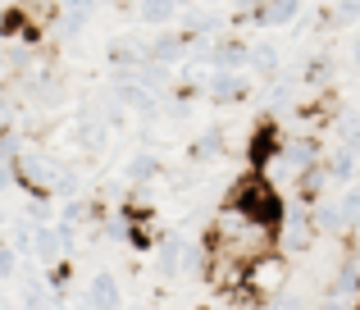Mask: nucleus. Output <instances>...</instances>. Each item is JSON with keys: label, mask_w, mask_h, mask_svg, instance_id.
Listing matches in <instances>:
<instances>
[{"label": "nucleus", "mask_w": 360, "mask_h": 310, "mask_svg": "<svg viewBox=\"0 0 360 310\" xmlns=\"http://www.w3.org/2000/svg\"><path fill=\"white\" fill-rule=\"evenodd\" d=\"M23 219L32 224V228H46V224H55V205H51V196H27Z\"/></svg>", "instance_id": "obj_14"}, {"label": "nucleus", "mask_w": 360, "mask_h": 310, "mask_svg": "<svg viewBox=\"0 0 360 310\" xmlns=\"http://www.w3.org/2000/svg\"><path fill=\"white\" fill-rule=\"evenodd\" d=\"M146 60L165 64V69L183 64V32H178V27H160V32L150 37V46H146Z\"/></svg>", "instance_id": "obj_9"}, {"label": "nucleus", "mask_w": 360, "mask_h": 310, "mask_svg": "<svg viewBox=\"0 0 360 310\" xmlns=\"http://www.w3.org/2000/svg\"><path fill=\"white\" fill-rule=\"evenodd\" d=\"M0 228H5V214H0Z\"/></svg>", "instance_id": "obj_19"}, {"label": "nucleus", "mask_w": 360, "mask_h": 310, "mask_svg": "<svg viewBox=\"0 0 360 310\" xmlns=\"http://www.w3.org/2000/svg\"><path fill=\"white\" fill-rule=\"evenodd\" d=\"M187 256H192V242L178 238V233H165V238L155 242V274L165 278V283L183 278L187 274Z\"/></svg>", "instance_id": "obj_4"}, {"label": "nucleus", "mask_w": 360, "mask_h": 310, "mask_svg": "<svg viewBox=\"0 0 360 310\" xmlns=\"http://www.w3.org/2000/svg\"><path fill=\"white\" fill-rule=\"evenodd\" d=\"M233 310H269V306H260V302H242V306H233Z\"/></svg>", "instance_id": "obj_16"}, {"label": "nucleus", "mask_w": 360, "mask_h": 310, "mask_svg": "<svg viewBox=\"0 0 360 310\" xmlns=\"http://www.w3.org/2000/svg\"><path fill=\"white\" fill-rule=\"evenodd\" d=\"M187 5H196V0H174V9H187Z\"/></svg>", "instance_id": "obj_17"}, {"label": "nucleus", "mask_w": 360, "mask_h": 310, "mask_svg": "<svg viewBox=\"0 0 360 310\" xmlns=\"http://www.w3.org/2000/svg\"><path fill=\"white\" fill-rule=\"evenodd\" d=\"M246 73H255L260 82H274L288 73V64H283V46L278 41H255L251 46V60H246Z\"/></svg>", "instance_id": "obj_7"}, {"label": "nucleus", "mask_w": 360, "mask_h": 310, "mask_svg": "<svg viewBox=\"0 0 360 310\" xmlns=\"http://www.w3.org/2000/svg\"><path fill=\"white\" fill-rule=\"evenodd\" d=\"M160 178H165V160H160L155 151H132L128 160H123V183L128 187H155Z\"/></svg>", "instance_id": "obj_6"}, {"label": "nucleus", "mask_w": 360, "mask_h": 310, "mask_svg": "<svg viewBox=\"0 0 360 310\" xmlns=\"http://www.w3.org/2000/svg\"><path fill=\"white\" fill-rule=\"evenodd\" d=\"M224 151H229V137H224V128L219 124H210V128H201V133L192 137V164H210V160H219Z\"/></svg>", "instance_id": "obj_10"}, {"label": "nucleus", "mask_w": 360, "mask_h": 310, "mask_svg": "<svg viewBox=\"0 0 360 310\" xmlns=\"http://www.w3.org/2000/svg\"><path fill=\"white\" fill-rule=\"evenodd\" d=\"M123 302H128V297H123V283L110 269H96V274L87 278V292H82V306L87 310H123Z\"/></svg>", "instance_id": "obj_5"}, {"label": "nucleus", "mask_w": 360, "mask_h": 310, "mask_svg": "<svg viewBox=\"0 0 360 310\" xmlns=\"http://www.w3.org/2000/svg\"><path fill=\"white\" fill-rule=\"evenodd\" d=\"M347 55H352V69L360 73V37H352V46H347Z\"/></svg>", "instance_id": "obj_15"}, {"label": "nucleus", "mask_w": 360, "mask_h": 310, "mask_svg": "<svg viewBox=\"0 0 360 310\" xmlns=\"http://www.w3.org/2000/svg\"><path fill=\"white\" fill-rule=\"evenodd\" d=\"M356 169H360V160L347 151V146H333V151L324 155V174H328V183H338V187L356 183Z\"/></svg>", "instance_id": "obj_12"}, {"label": "nucleus", "mask_w": 360, "mask_h": 310, "mask_svg": "<svg viewBox=\"0 0 360 310\" xmlns=\"http://www.w3.org/2000/svg\"><path fill=\"white\" fill-rule=\"evenodd\" d=\"M338 219H342V238H356V228H360V183H347V187H342Z\"/></svg>", "instance_id": "obj_13"}, {"label": "nucleus", "mask_w": 360, "mask_h": 310, "mask_svg": "<svg viewBox=\"0 0 360 310\" xmlns=\"http://www.w3.org/2000/svg\"><path fill=\"white\" fill-rule=\"evenodd\" d=\"M201 96H210L214 105H238V101L251 96V73H224V69H210L201 82Z\"/></svg>", "instance_id": "obj_3"}, {"label": "nucleus", "mask_w": 360, "mask_h": 310, "mask_svg": "<svg viewBox=\"0 0 360 310\" xmlns=\"http://www.w3.org/2000/svg\"><path fill=\"white\" fill-rule=\"evenodd\" d=\"M132 14H137V23L150 27V32H160V27H174V23H178L174 0H137V5H132Z\"/></svg>", "instance_id": "obj_11"}, {"label": "nucleus", "mask_w": 360, "mask_h": 310, "mask_svg": "<svg viewBox=\"0 0 360 310\" xmlns=\"http://www.w3.org/2000/svg\"><path fill=\"white\" fill-rule=\"evenodd\" d=\"M210 310H233V306H210Z\"/></svg>", "instance_id": "obj_18"}, {"label": "nucleus", "mask_w": 360, "mask_h": 310, "mask_svg": "<svg viewBox=\"0 0 360 310\" xmlns=\"http://www.w3.org/2000/svg\"><path fill=\"white\" fill-rule=\"evenodd\" d=\"M60 164H64V160L55 155L51 146H32V142H27V151L18 155V164H14V183L23 187L27 196H55Z\"/></svg>", "instance_id": "obj_2"}, {"label": "nucleus", "mask_w": 360, "mask_h": 310, "mask_svg": "<svg viewBox=\"0 0 360 310\" xmlns=\"http://www.w3.org/2000/svg\"><path fill=\"white\" fill-rule=\"evenodd\" d=\"M292 260L283 256V251H260V256H251L242 265V297L246 302H260V306H269L278 292H288L292 288Z\"/></svg>", "instance_id": "obj_1"}, {"label": "nucleus", "mask_w": 360, "mask_h": 310, "mask_svg": "<svg viewBox=\"0 0 360 310\" xmlns=\"http://www.w3.org/2000/svg\"><path fill=\"white\" fill-rule=\"evenodd\" d=\"M301 18V0H260L251 14V23L260 27H292Z\"/></svg>", "instance_id": "obj_8"}]
</instances>
